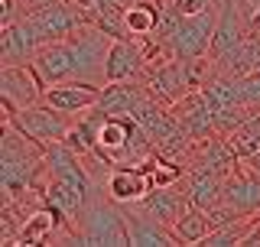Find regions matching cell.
Returning a JSON list of instances; mask_svg holds the SVG:
<instances>
[{
	"instance_id": "13",
	"label": "cell",
	"mask_w": 260,
	"mask_h": 247,
	"mask_svg": "<svg viewBox=\"0 0 260 247\" xmlns=\"http://www.w3.org/2000/svg\"><path fill=\"white\" fill-rule=\"evenodd\" d=\"M104 189H108V195L114 202L134 205V202H143L146 195L153 192V179H150V172H146L143 163L140 166H114L108 172Z\"/></svg>"
},
{
	"instance_id": "10",
	"label": "cell",
	"mask_w": 260,
	"mask_h": 247,
	"mask_svg": "<svg viewBox=\"0 0 260 247\" xmlns=\"http://www.w3.org/2000/svg\"><path fill=\"white\" fill-rule=\"evenodd\" d=\"M124 215H127V228H130V244H137V247H176V244H182L173 228L162 225L159 218H153L150 211H143L137 202L124 205Z\"/></svg>"
},
{
	"instance_id": "5",
	"label": "cell",
	"mask_w": 260,
	"mask_h": 247,
	"mask_svg": "<svg viewBox=\"0 0 260 247\" xmlns=\"http://www.w3.org/2000/svg\"><path fill=\"white\" fill-rule=\"evenodd\" d=\"M23 20L32 26L39 46L55 43V39H69L81 23H88L85 13H81L78 7L65 4V0H49V4H43V7H32V10L23 13Z\"/></svg>"
},
{
	"instance_id": "4",
	"label": "cell",
	"mask_w": 260,
	"mask_h": 247,
	"mask_svg": "<svg viewBox=\"0 0 260 247\" xmlns=\"http://www.w3.org/2000/svg\"><path fill=\"white\" fill-rule=\"evenodd\" d=\"M0 108H4L7 120H13L26 137L39 140V143H46V146L49 143H62L65 134H69V127H72V114H62V111L49 108L46 101L29 104V108H16L13 101L0 98Z\"/></svg>"
},
{
	"instance_id": "12",
	"label": "cell",
	"mask_w": 260,
	"mask_h": 247,
	"mask_svg": "<svg viewBox=\"0 0 260 247\" xmlns=\"http://www.w3.org/2000/svg\"><path fill=\"white\" fill-rule=\"evenodd\" d=\"M173 117L185 127V134L192 140H205V137H215L218 134V123H215V114H211L208 101L202 91H189L185 98H179L173 104Z\"/></svg>"
},
{
	"instance_id": "9",
	"label": "cell",
	"mask_w": 260,
	"mask_h": 247,
	"mask_svg": "<svg viewBox=\"0 0 260 247\" xmlns=\"http://www.w3.org/2000/svg\"><path fill=\"white\" fill-rule=\"evenodd\" d=\"M104 85H91V81H59V85H49L43 101L49 108L62 111V114H88L91 108H98L101 101Z\"/></svg>"
},
{
	"instance_id": "6",
	"label": "cell",
	"mask_w": 260,
	"mask_h": 247,
	"mask_svg": "<svg viewBox=\"0 0 260 247\" xmlns=\"http://www.w3.org/2000/svg\"><path fill=\"white\" fill-rule=\"evenodd\" d=\"M32 69L39 72V78L49 85H59V81H78V49L69 39H55V43L39 46Z\"/></svg>"
},
{
	"instance_id": "1",
	"label": "cell",
	"mask_w": 260,
	"mask_h": 247,
	"mask_svg": "<svg viewBox=\"0 0 260 247\" xmlns=\"http://www.w3.org/2000/svg\"><path fill=\"white\" fill-rule=\"evenodd\" d=\"M43 166H46V143L26 137L13 120L4 117V130H0V189H4V202H20L36 186Z\"/></svg>"
},
{
	"instance_id": "20",
	"label": "cell",
	"mask_w": 260,
	"mask_h": 247,
	"mask_svg": "<svg viewBox=\"0 0 260 247\" xmlns=\"http://www.w3.org/2000/svg\"><path fill=\"white\" fill-rule=\"evenodd\" d=\"M23 16V4L20 0H0V26H10Z\"/></svg>"
},
{
	"instance_id": "22",
	"label": "cell",
	"mask_w": 260,
	"mask_h": 247,
	"mask_svg": "<svg viewBox=\"0 0 260 247\" xmlns=\"http://www.w3.org/2000/svg\"><path fill=\"white\" fill-rule=\"evenodd\" d=\"M250 29L260 33V4H257V7H250Z\"/></svg>"
},
{
	"instance_id": "17",
	"label": "cell",
	"mask_w": 260,
	"mask_h": 247,
	"mask_svg": "<svg viewBox=\"0 0 260 247\" xmlns=\"http://www.w3.org/2000/svg\"><path fill=\"white\" fill-rule=\"evenodd\" d=\"M224 179L221 172L215 169H205V166H189L185 169V186H189V199L192 205H199V208H215L218 202H221V192H224Z\"/></svg>"
},
{
	"instance_id": "19",
	"label": "cell",
	"mask_w": 260,
	"mask_h": 247,
	"mask_svg": "<svg viewBox=\"0 0 260 247\" xmlns=\"http://www.w3.org/2000/svg\"><path fill=\"white\" fill-rule=\"evenodd\" d=\"M169 4H173L176 13L195 16V13H205V10H211V7H218V0H169Z\"/></svg>"
},
{
	"instance_id": "23",
	"label": "cell",
	"mask_w": 260,
	"mask_h": 247,
	"mask_svg": "<svg viewBox=\"0 0 260 247\" xmlns=\"http://www.w3.org/2000/svg\"><path fill=\"white\" fill-rule=\"evenodd\" d=\"M127 4H134V0H127Z\"/></svg>"
},
{
	"instance_id": "7",
	"label": "cell",
	"mask_w": 260,
	"mask_h": 247,
	"mask_svg": "<svg viewBox=\"0 0 260 247\" xmlns=\"http://www.w3.org/2000/svg\"><path fill=\"white\" fill-rule=\"evenodd\" d=\"M221 202L234 215H260V176L244 160L228 172Z\"/></svg>"
},
{
	"instance_id": "11",
	"label": "cell",
	"mask_w": 260,
	"mask_h": 247,
	"mask_svg": "<svg viewBox=\"0 0 260 247\" xmlns=\"http://www.w3.org/2000/svg\"><path fill=\"white\" fill-rule=\"evenodd\" d=\"M150 69L143 46L130 36H117L111 43L108 52V81H130V78H143Z\"/></svg>"
},
{
	"instance_id": "2",
	"label": "cell",
	"mask_w": 260,
	"mask_h": 247,
	"mask_svg": "<svg viewBox=\"0 0 260 247\" xmlns=\"http://www.w3.org/2000/svg\"><path fill=\"white\" fill-rule=\"evenodd\" d=\"M78 237L85 247H127L130 244V228H127V215H124V205L114 202L108 195V189L101 182H94L91 195H88L85 208L75 221Z\"/></svg>"
},
{
	"instance_id": "16",
	"label": "cell",
	"mask_w": 260,
	"mask_h": 247,
	"mask_svg": "<svg viewBox=\"0 0 260 247\" xmlns=\"http://www.w3.org/2000/svg\"><path fill=\"white\" fill-rule=\"evenodd\" d=\"M169 0H134L124 10V29L130 39H153L159 36L162 16H166Z\"/></svg>"
},
{
	"instance_id": "3",
	"label": "cell",
	"mask_w": 260,
	"mask_h": 247,
	"mask_svg": "<svg viewBox=\"0 0 260 247\" xmlns=\"http://www.w3.org/2000/svg\"><path fill=\"white\" fill-rule=\"evenodd\" d=\"M215 26H218V7H211L205 13H195V16H182L169 4L156 39H162L166 49L179 59H202V55L211 52Z\"/></svg>"
},
{
	"instance_id": "15",
	"label": "cell",
	"mask_w": 260,
	"mask_h": 247,
	"mask_svg": "<svg viewBox=\"0 0 260 247\" xmlns=\"http://www.w3.org/2000/svg\"><path fill=\"white\" fill-rule=\"evenodd\" d=\"M137 205H140L143 211H150L153 218H159L162 225L173 228L176 221H179V215L192 205L189 186H185V179H182V182H176V186H153V192L146 195L143 202H137Z\"/></svg>"
},
{
	"instance_id": "14",
	"label": "cell",
	"mask_w": 260,
	"mask_h": 247,
	"mask_svg": "<svg viewBox=\"0 0 260 247\" xmlns=\"http://www.w3.org/2000/svg\"><path fill=\"white\" fill-rule=\"evenodd\" d=\"M39 52V39L26 20L0 26V65H29Z\"/></svg>"
},
{
	"instance_id": "8",
	"label": "cell",
	"mask_w": 260,
	"mask_h": 247,
	"mask_svg": "<svg viewBox=\"0 0 260 247\" xmlns=\"http://www.w3.org/2000/svg\"><path fill=\"white\" fill-rule=\"evenodd\" d=\"M46 95V81L39 78V72L29 65H0V98L13 101L16 108H29L39 104Z\"/></svg>"
},
{
	"instance_id": "21",
	"label": "cell",
	"mask_w": 260,
	"mask_h": 247,
	"mask_svg": "<svg viewBox=\"0 0 260 247\" xmlns=\"http://www.w3.org/2000/svg\"><path fill=\"white\" fill-rule=\"evenodd\" d=\"M244 247H260V218H257V225H254V231L247 234V241H244Z\"/></svg>"
},
{
	"instance_id": "18",
	"label": "cell",
	"mask_w": 260,
	"mask_h": 247,
	"mask_svg": "<svg viewBox=\"0 0 260 247\" xmlns=\"http://www.w3.org/2000/svg\"><path fill=\"white\" fill-rule=\"evenodd\" d=\"M173 231H176V237L182 244H202L208 237V231H211V218H208L205 208L189 205V208L179 215V221L173 225Z\"/></svg>"
}]
</instances>
